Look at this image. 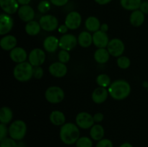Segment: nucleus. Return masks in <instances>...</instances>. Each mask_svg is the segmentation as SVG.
<instances>
[{"instance_id": "72a5a7b5", "label": "nucleus", "mask_w": 148, "mask_h": 147, "mask_svg": "<svg viewBox=\"0 0 148 147\" xmlns=\"http://www.w3.org/2000/svg\"><path fill=\"white\" fill-rule=\"evenodd\" d=\"M58 60L59 62H62L63 63H67L70 60V54H69V51L66 50H63L62 49L59 50L58 53Z\"/></svg>"}, {"instance_id": "4be33fe9", "label": "nucleus", "mask_w": 148, "mask_h": 147, "mask_svg": "<svg viewBox=\"0 0 148 147\" xmlns=\"http://www.w3.org/2000/svg\"><path fill=\"white\" fill-rule=\"evenodd\" d=\"M49 120L56 126H62L66 123V117L63 112L60 110H53L49 115Z\"/></svg>"}, {"instance_id": "ddd939ff", "label": "nucleus", "mask_w": 148, "mask_h": 147, "mask_svg": "<svg viewBox=\"0 0 148 147\" xmlns=\"http://www.w3.org/2000/svg\"><path fill=\"white\" fill-rule=\"evenodd\" d=\"M49 71L51 76L56 78H62L67 74V66L62 62H53L49 66Z\"/></svg>"}, {"instance_id": "aec40b11", "label": "nucleus", "mask_w": 148, "mask_h": 147, "mask_svg": "<svg viewBox=\"0 0 148 147\" xmlns=\"http://www.w3.org/2000/svg\"><path fill=\"white\" fill-rule=\"evenodd\" d=\"M17 40L12 35H6L0 40V46L4 50H12L17 47Z\"/></svg>"}, {"instance_id": "5701e85b", "label": "nucleus", "mask_w": 148, "mask_h": 147, "mask_svg": "<svg viewBox=\"0 0 148 147\" xmlns=\"http://www.w3.org/2000/svg\"><path fill=\"white\" fill-rule=\"evenodd\" d=\"M85 25L88 32L95 33L101 29V24L98 17L95 16H90L85 20Z\"/></svg>"}, {"instance_id": "0eeeda50", "label": "nucleus", "mask_w": 148, "mask_h": 147, "mask_svg": "<svg viewBox=\"0 0 148 147\" xmlns=\"http://www.w3.org/2000/svg\"><path fill=\"white\" fill-rule=\"evenodd\" d=\"M75 122L79 128L84 130L91 128L95 125L93 116L87 112H79L75 118Z\"/></svg>"}, {"instance_id": "a878e982", "label": "nucleus", "mask_w": 148, "mask_h": 147, "mask_svg": "<svg viewBox=\"0 0 148 147\" xmlns=\"http://www.w3.org/2000/svg\"><path fill=\"white\" fill-rule=\"evenodd\" d=\"M90 135L93 141H98L103 139L105 135L104 128L100 124H95L90 130Z\"/></svg>"}, {"instance_id": "393cba45", "label": "nucleus", "mask_w": 148, "mask_h": 147, "mask_svg": "<svg viewBox=\"0 0 148 147\" xmlns=\"http://www.w3.org/2000/svg\"><path fill=\"white\" fill-rule=\"evenodd\" d=\"M78 44L81 47L86 48L92 44V35L88 31H82L77 37Z\"/></svg>"}, {"instance_id": "bb28decb", "label": "nucleus", "mask_w": 148, "mask_h": 147, "mask_svg": "<svg viewBox=\"0 0 148 147\" xmlns=\"http://www.w3.org/2000/svg\"><path fill=\"white\" fill-rule=\"evenodd\" d=\"M41 29L39 22L36 21V20H32L27 22L25 27V33L30 36H36L38 35Z\"/></svg>"}, {"instance_id": "1a4fd4ad", "label": "nucleus", "mask_w": 148, "mask_h": 147, "mask_svg": "<svg viewBox=\"0 0 148 147\" xmlns=\"http://www.w3.org/2000/svg\"><path fill=\"white\" fill-rule=\"evenodd\" d=\"M107 50L109 52L110 55L114 57H119L122 56L125 50L124 43L121 39L113 38L110 40L107 46Z\"/></svg>"}, {"instance_id": "c03bdc74", "label": "nucleus", "mask_w": 148, "mask_h": 147, "mask_svg": "<svg viewBox=\"0 0 148 147\" xmlns=\"http://www.w3.org/2000/svg\"><path fill=\"white\" fill-rule=\"evenodd\" d=\"M108 29H109V27H108V24H106V23H103V24H101V29H100V30L105 32V33H107V32L108 31Z\"/></svg>"}, {"instance_id": "2eb2a0df", "label": "nucleus", "mask_w": 148, "mask_h": 147, "mask_svg": "<svg viewBox=\"0 0 148 147\" xmlns=\"http://www.w3.org/2000/svg\"><path fill=\"white\" fill-rule=\"evenodd\" d=\"M18 17L22 21L25 22H28L33 20L35 17V10L33 7L30 5H23L20 7L18 11H17Z\"/></svg>"}, {"instance_id": "7c9ffc66", "label": "nucleus", "mask_w": 148, "mask_h": 147, "mask_svg": "<svg viewBox=\"0 0 148 147\" xmlns=\"http://www.w3.org/2000/svg\"><path fill=\"white\" fill-rule=\"evenodd\" d=\"M77 147H92L93 143L91 138L87 136L79 137V139L76 142Z\"/></svg>"}, {"instance_id": "79ce46f5", "label": "nucleus", "mask_w": 148, "mask_h": 147, "mask_svg": "<svg viewBox=\"0 0 148 147\" xmlns=\"http://www.w3.org/2000/svg\"><path fill=\"white\" fill-rule=\"evenodd\" d=\"M68 30H69V28L66 27V24H61L58 27V31H59V33L63 35L66 34V33L68 32Z\"/></svg>"}, {"instance_id": "f3484780", "label": "nucleus", "mask_w": 148, "mask_h": 147, "mask_svg": "<svg viewBox=\"0 0 148 147\" xmlns=\"http://www.w3.org/2000/svg\"><path fill=\"white\" fill-rule=\"evenodd\" d=\"M20 4L17 0H0V6L4 13L13 14L18 11Z\"/></svg>"}, {"instance_id": "c85d7f7f", "label": "nucleus", "mask_w": 148, "mask_h": 147, "mask_svg": "<svg viewBox=\"0 0 148 147\" xmlns=\"http://www.w3.org/2000/svg\"><path fill=\"white\" fill-rule=\"evenodd\" d=\"M143 1L142 0H120L121 7L126 10L134 11L139 10Z\"/></svg>"}, {"instance_id": "dca6fc26", "label": "nucleus", "mask_w": 148, "mask_h": 147, "mask_svg": "<svg viewBox=\"0 0 148 147\" xmlns=\"http://www.w3.org/2000/svg\"><path fill=\"white\" fill-rule=\"evenodd\" d=\"M10 58L13 62L17 63L26 61L28 58L26 50L22 47H15L10 52Z\"/></svg>"}, {"instance_id": "f704fd0d", "label": "nucleus", "mask_w": 148, "mask_h": 147, "mask_svg": "<svg viewBox=\"0 0 148 147\" xmlns=\"http://www.w3.org/2000/svg\"><path fill=\"white\" fill-rule=\"evenodd\" d=\"M0 141V147H17V144L15 140L10 137H7Z\"/></svg>"}, {"instance_id": "de8ad7c7", "label": "nucleus", "mask_w": 148, "mask_h": 147, "mask_svg": "<svg viewBox=\"0 0 148 147\" xmlns=\"http://www.w3.org/2000/svg\"><path fill=\"white\" fill-rule=\"evenodd\" d=\"M147 92H148V86H147Z\"/></svg>"}, {"instance_id": "9b49d317", "label": "nucleus", "mask_w": 148, "mask_h": 147, "mask_svg": "<svg viewBox=\"0 0 148 147\" xmlns=\"http://www.w3.org/2000/svg\"><path fill=\"white\" fill-rule=\"evenodd\" d=\"M77 43V38L73 34L66 33L59 38V48L68 51L73 50Z\"/></svg>"}, {"instance_id": "7ed1b4c3", "label": "nucleus", "mask_w": 148, "mask_h": 147, "mask_svg": "<svg viewBox=\"0 0 148 147\" xmlns=\"http://www.w3.org/2000/svg\"><path fill=\"white\" fill-rule=\"evenodd\" d=\"M13 76L18 82H28L33 77V66L26 61L17 63L13 69Z\"/></svg>"}, {"instance_id": "2f4dec72", "label": "nucleus", "mask_w": 148, "mask_h": 147, "mask_svg": "<svg viewBox=\"0 0 148 147\" xmlns=\"http://www.w3.org/2000/svg\"><path fill=\"white\" fill-rule=\"evenodd\" d=\"M117 66L121 69H127L131 65V61L127 56H121L118 57L116 61Z\"/></svg>"}, {"instance_id": "58836bf2", "label": "nucleus", "mask_w": 148, "mask_h": 147, "mask_svg": "<svg viewBox=\"0 0 148 147\" xmlns=\"http://www.w3.org/2000/svg\"><path fill=\"white\" fill-rule=\"evenodd\" d=\"M50 2L51 3V4H53V6H56V7H64V6L66 5L68 2H69V0H49Z\"/></svg>"}, {"instance_id": "c756f323", "label": "nucleus", "mask_w": 148, "mask_h": 147, "mask_svg": "<svg viewBox=\"0 0 148 147\" xmlns=\"http://www.w3.org/2000/svg\"><path fill=\"white\" fill-rule=\"evenodd\" d=\"M96 83L99 86L106 88L111 85V77L106 74H101L96 77Z\"/></svg>"}, {"instance_id": "4468645a", "label": "nucleus", "mask_w": 148, "mask_h": 147, "mask_svg": "<svg viewBox=\"0 0 148 147\" xmlns=\"http://www.w3.org/2000/svg\"><path fill=\"white\" fill-rule=\"evenodd\" d=\"M110 40L106 33L99 30L92 34V43L98 48H107Z\"/></svg>"}, {"instance_id": "412c9836", "label": "nucleus", "mask_w": 148, "mask_h": 147, "mask_svg": "<svg viewBox=\"0 0 148 147\" xmlns=\"http://www.w3.org/2000/svg\"><path fill=\"white\" fill-rule=\"evenodd\" d=\"M145 20V14L140 10H134L132 12L130 17V24L135 27H139L144 23Z\"/></svg>"}, {"instance_id": "a18cd8bd", "label": "nucleus", "mask_w": 148, "mask_h": 147, "mask_svg": "<svg viewBox=\"0 0 148 147\" xmlns=\"http://www.w3.org/2000/svg\"><path fill=\"white\" fill-rule=\"evenodd\" d=\"M19 4L21 6L23 5H29V4L30 3L31 0H17Z\"/></svg>"}, {"instance_id": "423d86ee", "label": "nucleus", "mask_w": 148, "mask_h": 147, "mask_svg": "<svg viewBox=\"0 0 148 147\" xmlns=\"http://www.w3.org/2000/svg\"><path fill=\"white\" fill-rule=\"evenodd\" d=\"M40 27L46 32H52L59 27V20L57 17L52 14H44L39 20Z\"/></svg>"}, {"instance_id": "49530a36", "label": "nucleus", "mask_w": 148, "mask_h": 147, "mask_svg": "<svg viewBox=\"0 0 148 147\" xmlns=\"http://www.w3.org/2000/svg\"><path fill=\"white\" fill-rule=\"evenodd\" d=\"M119 147H133V146L130 143L125 142V143H124V144H121V145H120Z\"/></svg>"}, {"instance_id": "9d476101", "label": "nucleus", "mask_w": 148, "mask_h": 147, "mask_svg": "<svg viewBox=\"0 0 148 147\" xmlns=\"http://www.w3.org/2000/svg\"><path fill=\"white\" fill-rule=\"evenodd\" d=\"M82 16L78 12L72 11L67 14L65 17L64 24L69 30H77L82 24Z\"/></svg>"}, {"instance_id": "39448f33", "label": "nucleus", "mask_w": 148, "mask_h": 147, "mask_svg": "<svg viewBox=\"0 0 148 147\" xmlns=\"http://www.w3.org/2000/svg\"><path fill=\"white\" fill-rule=\"evenodd\" d=\"M65 97L64 91L58 86H49L45 92V98L51 104H58L64 100Z\"/></svg>"}, {"instance_id": "6e6552de", "label": "nucleus", "mask_w": 148, "mask_h": 147, "mask_svg": "<svg viewBox=\"0 0 148 147\" xmlns=\"http://www.w3.org/2000/svg\"><path fill=\"white\" fill-rule=\"evenodd\" d=\"M46 59V55L45 50L38 48L33 49L28 55V62L33 67L43 65Z\"/></svg>"}, {"instance_id": "20e7f679", "label": "nucleus", "mask_w": 148, "mask_h": 147, "mask_svg": "<svg viewBox=\"0 0 148 147\" xmlns=\"http://www.w3.org/2000/svg\"><path fill=\"white\" fill-rule=\"evenodd\" d=\"M27 133V125L22 120H16L9 126V135L15 141H21Z\"/></svg>"}, {"instance_id": "a211bd4d", "label": "nucleus", "mask_w": 148, "mask_h": 147, "mask_svg": "<svg viewBox=\"0 0 148 147\" xmlns=\"http://www.w3.org/2000/svg\"><path fill=\"white\" fill-rule=\"evenodd\" d=\"M108 95L109 93L106 88L98 86L92 91L91 97L95 104H102L106 100Z\"/></svg>"}, {"instance_id": "37998d69", "label": "nucleus", "mask_w": 148, "mask_h": 147, "mask_svg": "<svg viewBox=\"0 0 148 147\" xmlns=\"http://www.w3.org/2000/svg\"><path fill=\"white\" fill-rule=\"evenodd\" d=\"M94 1L100 5H106V4H108V3L111 2L112 0H94Z\"/></svg>"}, {"instance_id": "c9c22d12", "label": "nucleus", "mask_w": 148, "mask_h": 147, "mask_svg": "<svg viewBox=\"0 0 148 147\" xmlns=\"http://www.w3.org/2000/svg\"><path fill=\"white\" fill-rule=\"evenodd\" d=\"M44 74V71L41 66L33 67V77L36 79H40Z\"/></svg>"}, {"instance_id": "b1692460", "label": "nucleus", "mask_w": 148, "mask_h": 147, "mask_svg": "<svg viewBox=\"0 0 148 147\" xmlns=\"http://www.w3.org/2000/svg\"><path fill=\"white\" fill-rule=\"evenodd\" d=\"M110 53L106 48H98L94 53V59L97 63L104 64L109 61Z\"/></svg>"}, {"instance_id": "a19ab883", "label": "nucleus", "mask_w": 148, "mask_h": 147, "mask_svg": "<svg viewBox=\"0 0 148 147\" xmlns=\"http://www.w3.org/2000/svg\"><path fill=\"white\" fill-rule=\"evenodd\" d=\"M93 119L95 122H102L103 120L104 119V115L102 112H97L94 114Z\"/></svg>"}, {"instance_id": "6ab92c4d", "label": "nucleus", "mask_w": 148, "mask_h": 147, "mask_svg": "<svg viewBox=\"0 0 148 147\" xmlns=\"http://www.w3.org/2000/svg\"><path fill=\"white\" fill-rule=\"evenodd\" d=\"M43 48L48 53H54L59 47V39L54 35H49L44 39Z\"/></svg>"}, {"instance_id": "ea45409f", "label": "nucleus", "mask_w": 148, "mask_h": 147, "mask_svg": "<svg viewBox=\"0 0 148 147\" xmlns=\"http://www.w3.org/2000/svg\"><path fill=\"white\" fill-rule=\"evenodd\" d=\"M139 10L143 12L145 14H148V1H143Z\"/></svg>"}, {"instance_id": "f257e3e1", "label": "nucleus", "mask_w": 148, "mask_h": 147, "mask_svg": "<svg viewBox=\"0 0 148 147\" xmlns=\"http://www.w3.org/2000/svg\"><path fill=\"white\" fill-rule=\"evenodd\" d=\"M131 85L125 79H117L108 86L109 95L115 100H123L131 93Z\"/></svg>"}, {"instance_id": "cd10ccee", "label": "nucleus", "mask_w": 148, "mask_h": 147, "mask_svg": "<svg viewBox=\"0 0 148 147\" xmlns=\"http://www.w3.org/2000/svg\"><path fill=\"white\" fill-rule=\"evenodd\" d=\"M13 118V112L9 107L4 106L0 110V122L1 123L7 124L10 123Z\"/></svg>"}, {"instance_id": "4c0bfd02", "label": "nucleus", "mask_w": 148, "mask_h": 147, "mask_svg": "<svg viewBox=\"0 0 148 147\" xmlns=\"http://www.w3.org/2000/svg\"><path fill=\"white\" fill-rule=\"evenodd\" d=\"M9 134V128H7V125L1 123L0 124V141L4 138H7Z\"/></svg>"}, {"instance_id": "f8f14e48", "label": "nucleus", "mask_w": 148, "mask_h": 147, "mask_svg": "<svg viewBox=\"0 0 148 147\" xmlns=\"http://www.w3.org/2000/svg\"><path fill=\"white\" fill-rule=\"evenodd\" d=\"M14 25V20L10 14L1 13L0 14V35H6L12 29Z\"/></svg>"}, {"instance_id": "473e14b6", "label": "nucleus", "mask_w": 148, "mask_h": 147, "mask_svg": "<svg viewBox=\"0 0 148 147\" xmlns=\"http://www.w3.org/2000/svg\"><path fill=\"white\" fill-rule=\"evenodd\" d=\"M51 3L48 0H42L38 4V10L41 14H46L51 10Z\"/></svg>"}, {"instance_id": "f03ea898", "label": "nucleus", "mask_w": 148, "mask_h": 147, "mask_svg": "<svg viewBox=\"0 0 148 147\" xmlns=\"http://www.w3.org/2000/svg\"><path fill=\"white\" fill-rule=\"evenodd\" d=\"M77 124L73 122H66L61 126L59 137L62 142L66 145H73L76 144L80 137V131Z\"/></svg>"}, {"instance_id": "e433bc0d", "label": "nucleus", "mask_w": 148, "mask_h": 147, "mask_svg": "<svg viewBox=\"0 0 148 147\" xmlns=\"http://www.w3.org/2000/svg\"><path fill=\"white\" fill-rule=\"evenodd\" d=\"M95 147H114L112 141L108 138H103L98 141Z\"/></svg>"}]
</instances>
